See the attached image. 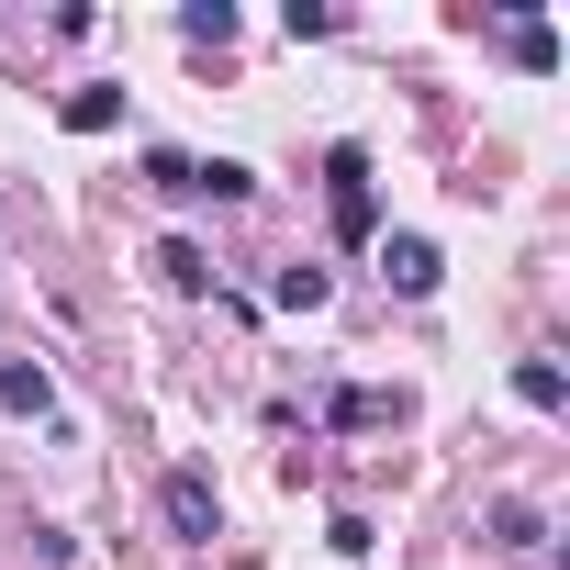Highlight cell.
Masks as SVG:
<instances>
[{"instance_id":"1","label":"cell","mask_w":570,"mask_h":570,"mask_svg":"<svg viewBox=\"0 0 570 570\" xmlns=\"http://www.w3.org/2000/svg\"><path fill=\"white\" fill-rule=\"evenodd\" d=\"M157 503H168V525H179L190 548H213V481H202V470H168V492H157Z\"/></svg>"},{"instance_id":"2","label":"cell","mask_w":570,"mask_h":570,"mask_svg":"<svg viewBox=\"0 0 570 570\" xmlns=\"http://www.w3.org/2000/svg\"><path fill=\"white\" fill-rule=\"evenodd\" d=\"M325 179H336V235H370V157H358V146H336V168H325Z\"/></svg>"},{"instance_id":"3","label":"cell","mask_w":570,"mask_h":570,"mask_svg":"<svg viewBox=\"0 0 570 570\" xmlns=\"http://www.w3.org/2000/svg\"><path fill=\"white\" fill-rule=\"evenodd\" d=\"M381 268H392V292H414V303L436 292V246H425V235H392V246H381Z\"/></svg>"},{"instance_id":"4","label":"cell","mask_w":570,"mask_h":570,"mask_svg":"<svg viewBox=\"0 0 570 570\" xmlns=\"http://www.w3.org/2000/svg\"><path fill=\"white\" fill-rule=\"evenodd\" d=\"M0 414H57V381L12 358V370H0Z\"/></svg>"},{"instance_id":"5","label":"cell","mask_w":570,"mask_h":570,"mask_svg":"<svg viewBox=\"0 0 570 570\" xmlns=\"http://www.w3.org/2000/svg\"><path fill=\"white\" fill-rule=\"evenodd\" d=\"M157 268H168V292H213V268H202V246H179V235L157 246Z\"/></svg>"},{"instance_id":"6","label":"cell","mask_w":570,"mask_h":570,"mask_svg":"<svg viewBox=\"0 0 570 570\" xmlns=\"http://www.w3.org/2000/svg\"><path fill=\"white\" fill-rule=\"evenodd\" d=\"M112 112H124V101H112V90H79V101H68V135H101V124H112Z\"/></svg>"},{"instance_id":"7","label":"cell","mask_w":570,"mask_h":570,"mask_svg":"<svg viewBox=\"0 0 570 570\" xmlns=\"http://www.w3.org/2000/svg\"><path fill=\"white\" fill-rule=\"evenodd\" d=\"M514 392H525L537 414H559V370H548V358H525V370H514Z\"/></svg>"}]
</instances>
